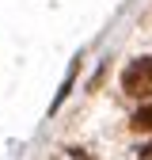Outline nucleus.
Returning a JSON list of instances; mask_svg holds the SVG:
<instances>
[{"mask_svg": "<svg viewBox=\"0 0 152 160\" xmlns=\"http://www.w3.org/2000/svg\"><path fill=\"white\" fill-rule=\"evenodd\" d=\"M122 88L129 95H152V57H137L122 72Z\"/></svg>", "mask_w": 152, "mask_h": 160, "instance_id": "nucleus-1", "label": "nucleus"}, {"mask_svg": "<svg viewBox=\"0 0 152 160\" xmlns=\"http://www.w3.org/2000/svg\"><path fill=\"white\" fill-rule=\"evenodd\" d=\"M137 160H152V145H145V149L137 152Z\"/></svg>", "mask_w": 152, "mask_h": 160, "instance_id": "nucleus-3", "label": "nucleus"}, {"mask_svg": "<svg viewBox=\"0 0 152 160\" xmlns=\"http://www.w3.org/2000/svg\"><path fill=\"white\" fill-rule=\"evenodd\" d=\"M133 130H152V107H141L133 114Z\"/></svg>", "mask_w": 152, "mask_h": 160, "instance_id": "nucleus-2", "label": "nucleus"}]
</instances>
